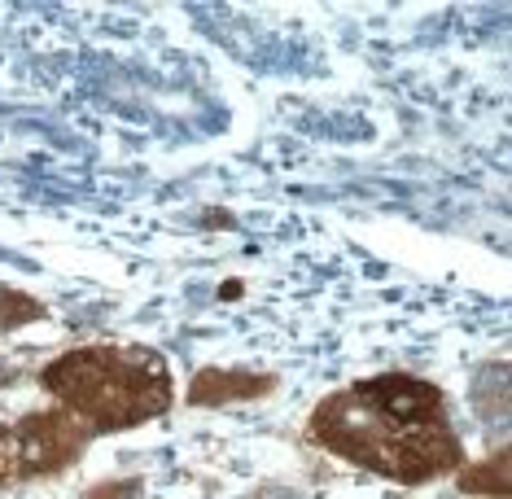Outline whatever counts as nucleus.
Segmentation results:
<instances>
[{
  "instance_id": "nucleus-1",
  "label": "nucleus",
  "mask_w": 512,
  "mask_h": 499,
  "mask_svg": "<svg viewBox=\"0 0 512 499\" xmlns=\"http://www.w3.org/2000/svg\"><path fill=\"white\" fill-rule=\"evenodd\" d=\"M44 386L92 425L114 429L167 408L171 381L149 351H75L44 368Z\"/></svg>"
},
{
  "instance_id": "nucleus-2",
  "label": "nucleus",
  "mask_w": 512,
  "mask_h": 499,
  "mask_svg": "<svg viewBox=\"0 0 512 499\" xmlns=\"http://www.w3.org/2000/svg\"><path fill=\"white\" fill-rule=\"evenodd\" d=\"M75 456V429L62 412H44L0 434V478L9 473H44Z\"/></svg>"
},
{
  "instance_id": "nucleus-3",
  "label": "nucleus",
  "mask_w": 512,
  "mask_h": 499,
  "mask_svg": "<svg viewBox=\"0 0 512 499\" xmlns=\"http://www.w3.org/2000/svg\"><path fill=\"white\" fill-rule=\"evenodd\" d=\"M351 394L364 403L372 416H381V421H390L399 429H416V425L442 421V394H438V386L416 381V377H377V381L355 386Z\"/></svg>"
},
{
  "instance_id": "nucleus-4",
  "label": "nucleus",
  "mask_w": 512,
  "mask_h": 499,
  "mask_svg": "<svg viewBox=\"0 0 512 499\" xmlns=\"http://www.w3.org/2000/svg\"><path fill=\"white\" fill-rule=\"evenodd\" d=\"M272 381L267 377H246L232 373V368H206V373L193 377V403H228V399H250V394H263Z\"/></svg>"
},
{
  "instance_id": "nucleus-5",
  "label": "nucleus",
  "mask_w": 512,
  "mask_h": 499,
  "mask_svg": "<svg viewBox=\"0 0 512 499\" xmlns=\"http://www.w3.org/2000/svg\"><path fill=\"white\" fill-rule=\"evenodd\" d=\"M460 491L469 495H491V499H508L512 495V482H508V456L499 451L491 464H477V469L460 473Z\"/></svg>"
}]
</instances>
